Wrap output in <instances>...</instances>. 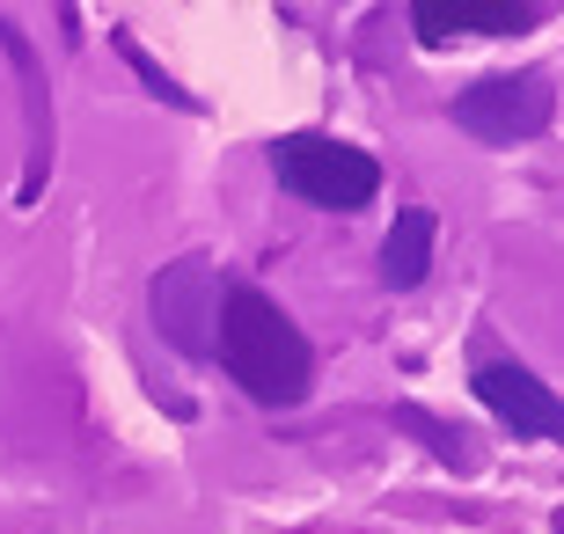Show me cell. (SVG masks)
<instances>
[{"label":"cell","instance_id":"cell-1","mask_svg":"<svg viewBox=\"0 0 564 534\" xmlns=\"http://www.w3.org/2000/svg\"><path fill=\"white\" fill-rule=\"evenodd\" d=\"M213 359H220V367H228L235 381L264 403V411H293V403H308V381H315L308 337H301L293 315L279 308L272 293H257L250 279H228V286H220Z\"/></svg>","mask_w":564,"mask_h":534},{"label":"cell","instance_id":"cell-2","mask_svg":"<svg viewBox=\"0 0 564 534\" xmlns=\"http://www.w3.org/2000/svg\"><path fill=\"white\" fill-rule=\"evenodd\" d=\"M272 176L293 198L330 206V212H352L381 190L375 154H359V146H345V140H323V132H286V140H272Z\"/></svg>","mask_w":564,"mask_h":534},{"label":"cell","instance_id":"cell-3","mask_svg":"<svg viewBox=\"0 0 564 534\" xmlns=\"http://www.w3.org/2000/svg\"><path fill=\"white\" fill-rule=\"evenodd\" d=\"M447 118H455L469 140H484V146L535 140V132H550V118H557V81H550L543 66H521V74H491V81L462 88L455 103H447Z\"/></svg>","mask_w":564,"mask_h":534},{"label":"cell","instance_id":"cell-4","mask_svg":"<svg viewBox=\"0 0 564 534\" xmlns=\"http://www.w3.org/2000/svg\"><path fill=\"white\" fill-rule=\"evenodd\" d=\"M220 286H228V271H213V257H198V249L154 271V286H147V308H154V329L169 337V351H184V359H213V329H220Z\"/></svg>","mask_w":564,"mask_h":534},{"label":"cell","instance_id":"cell-5","mask_svg":"<svg viewBox=\"0 0 564 534\" xmlns=\"http://www.w3.org/2000/svg\"><path fill=\"white\" fill-rule=\"evenodd\" d=\"M477 395H484V411L499 417V425H513L521 439H564V403L528 367H513V359L477 367Z\"/></svg>","mask_w":564,"mask_h":534},{"label":"cell","instance_id":"cell-6","mask_svg":"<svg viewBox=\"0 0 564 534\" xmlns=\"http://www.w3.org/2000/svg\"><path fill=\"white\" fill-rule=\"evenodd\" d=\"M535 8L528 0H411L419 44H455V37H521Z\"/></svg>","mask_w":564,"mask_h":534},{"label":"cell","instance_id":"cell-7","mask_svg":"<svg viewBox=\"0 0 564 534\" xmlns=\"http://www.w3.org/2000/svg\"><path fill=\"white\" fill-rule=\"evenodd\" d=\"M0 44H8V66H15L22 81V103H30V176H22V206L44 190V176H52V110H44V74H37V52L22 44L15 22H0Z\"/></svg>","mask_w":564,"mask_h":534},{"label":"cell","instance_id":"cell-8","mask_svg":"<svg viewBox=\"0 0 564 534\" xmlns=\"http://www.w3.org/2000/svg\"><path fill=\"white\" fill-rule=\"evenodd\" d=\"M433 242H440V220H433L425 206L397 212L389 242H381V286H389V293L425 286V271H433Z\"/></svg>","mask_w":564,"mask_h":534},{"label":"cell","instance_id":"cell-9","mask_svg":"<svg viewBox=\"0 0 564 534\" xmlns=\"http://www.w3.org/2000/svg\"><path fill=\"white\" fill-rule=\"evenodd\" d=\"M397 432H411V439H425V447L447 461L455 476H477L484 469V447H477V432H462V425H440V417L425 411H397Z\"/></svg>","mask_w":564,"mask_h":534},{"label":"cell","instance_id":"cell-10","mask_svg":"<svg viewBox=\"0 0 564 534\" xmlns=\"http://www.w3.org/2000/svg\"><path fill=\"white\" fill-rule=\"evenodd\" d=\"M118 52H126V59L140 66V81L154 88L162 103H176V110H198V103H191V96H184V88H176V81H162V66H147V52H140V44H132V37H118Z\"/></svg>","mask_w":564,"mask_h":534}]
</instances>
